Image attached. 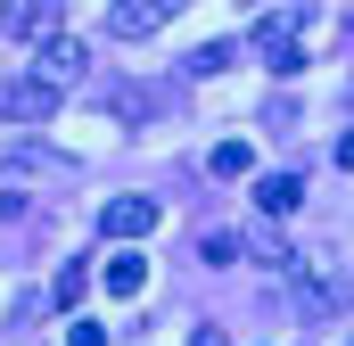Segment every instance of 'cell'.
I'll return each mask as SVG.
<instances>
[{
    "label": "cell",
    "instance_id": "cell-1",
    "mask_svg": "<svg viewBox=\"0 0 354 346\" xmlns=\"http://www.w3.org/2000/svg\"><path fill=\"white\" fill-rule=\"evenodd\" d=\"M305 17H313L305 0H288V8H264V17H256V50H264L272 75H297V66H305V42H297Z\"/></svg>",
    "mask_w": 354,
    "mask_h": 346
},
{
    "label": "cell",
    "instance_id": "cell-2",
    "mask_svg": "<svg viewBox=\"0 0 354 346\" xmlns=\"http://www.w3.org/2000/svg\"><path fill=\"white\" fill-rule=\"evenodd\" d=\"M157 223H165V206H157V198H140V190H124V198H107V206H99V231H107L115 248H132V239H149Z\"/></svg>",
    "mask_w": 354,
    "mask_h": 346
},
{
    "label": "cell",
    "instance_id": "cell-3",
    "mask_svg": "<svg viewBox=\"0 0 354 346\" xmlns=\"http://www.w3.org/2000/svg\"><path fill=\"white\" fill-rule=\"evenodd\" d=\"M58 99H66V91H50L41 75H17V83H0V124H50Z\"/></svg>",
    "mask_w": 354,
    "mask_h": 346
},
{
    "label": "cell",
    "instance_id": "cell-4",
    "mask_svg": "<svg viewBox=\"0 0 354 346\" xmlns=\"http://www.w3.org/2000/svg\"><path fill=\"white\" fill-rule=\"evenodd\" d=\"M83 66H91V50H83V42H75V33H50V42L33 50V75H41V83H50V91H66V83H75V75H83Z\"/></svg>",
    "mask_w": 354,
    "mask_h": 346
},
{
    "label": "cell",
    "instance_id": "cell-5",
    "mask_svg": "<svg viewBox=\"0 0 354 346\" xmlns=\"http://www.w3.org/2000/svg\"><path fill=\"white\" fill-rule=\"evenodd\" d=\"M0 33L25 42V50H41V42L58 33V8H50V0H8V8H0Z\"/></svg>",
    "mask_w": 354,
    "mask_h": 346
},
{
    "label": "cell",
    "instance_id": "cell-6",
    "mask_svg": "<svg viewBox=\"0 0 354 346\" xmlns=\"http://www.w3.org/2000/svg\"><path fill=\"white\" fill-rule=\"evenodd\" d=\"M157 25H165V0H115V8H107V33H115V42H149Z\"/></svg>",
    "mask_w": 354,
    "mask_h": 346
},
{
    "label": "cell",
    "instance_id": "cell-7",
    "mask_svg": "<svg viewBox=\"0 0 354 346\" xmlns=\"http://www.w3.org/2000/svg\"><path fill=\"white\" fill-rule=\"evenodd\" d=\"M99 280H107V297H140L149 289V256L140 248H115V256L99 264Z\"/></svg>",
    "mask_w": 354,
    "mask_h": 346
},
{
    "label": "cell",
    "instance_id": "cell-8",
    "mask_svg": "<svg viewBox=\"0 0 354 346\" xmlns=\"http://www.w3.org/2000/svg\"><path fill=\"white\" fill-rule=\"evenodd\" d=\"M297 198H305V173H264L256 181V215H297Z\"/></svg>",
    "mask_w": 354,
    "mask_h": 346
},
{
    "label": "cell",
    "instance_id": "cell-9",
    "mask_svg": "<svg viewBox=\"0 0 354 346\" xmlns=\"http://www.w3.org/2000/svg\"><path fill=\"white\" fill-rule=\"evenodd\" d=\"M206 173H214V181H248V173H256V149H248V140H214V149H206Z\"/></svg>",
    "mask_w": 354,
    "mask_h": 346
},
{
    "label": "cell",
    "instance_id": "cell-10",
    "mask_svg": "<svg viewBox=\"0 0 354 346\" xmlns=\"http://www.w3.org/2000/svg\"><path fill=\"white\" fill-rule=\"evenodd\" d=\"M338 305H346V280H330V272L305 280V313H338Z\"/></svg>",
    "mask_w": 354,
    "mask_h": 346
},
{
    "label": "cell",
    "instance_id": "cell-11",
    "mask_svg": "<svg viewBox=\"0 0 354 346\" xmlns=\"http://www.w3.org/2000/svg\"><path fill=\"white\" fill-rule=\"evenodd\" d=\"M83 289H91V264H66V272L50 280V305H83Z\"/></svg>",
    "mask_w": 354,
    "mask_h": 346
},
{
    "label": "cell",
    "instance_id": "cell-12",
    "mask_svg": "<svg viewBox=\"0 0 354 346\" xmlns=\"http://www.w3.org/2000/svg\"><path fill=\"white\" fill-rule=\"evenodd\" d=\"M198 256H206V264H239V256H248V239H239V231H206Z\"/></svg>",
    "mask_w": 354,
    "mask_h": 346
},
{
    "label": "cell",
    "instance_id": "cell-13",
    "mask_svg": "<svg viewBox=\"0 0 354 346\" xmlns=\"http://www.w3.org/2000/svg\"><path fill=\"white\" fill-rule=\"evenodd\" d=\"M239 58V42H206V50H189V75H223Z\"/></svg>",
    "mask_w": 354,
    "mask_h": 346
},
{
    "label": "cell",
    "instance_id": "cell-14",
    "mask_svg": "<svg viewBox=\"0 0 354 346\" xmlns=\"http://www.w3.org/2000/svg\"><path fill=\"white\" fill-rule=\"evenodd\" d=\"M66 157H50V149H8V173H58Z\"/></svg>",
    "mask_w": 354,
    "mask_h": 346
},
{
    "label": "cell",
    "instance_id": "cell-15",
    "mask_svg": "<svg viewBox=\"0 0 354 346\" xmlns=\"http://www.w3.org/2000/svg\"><path fill=\"white\" fill-rule=\"evenodd\" d=\"M99 107H115L124 124H140V116H149V99H140V91H99Z\"/></svg>",
    "mask_w": 354,
    "mask_h": 346
},
{
    "label": "cell",
    "instance_id": "cell-16",
    "mask_svg": "<svg viewBox=\"0 0 354 346\" xmlns=\"http://www.w3.org/2000/svg\"><path fill=\"white\" fill-rule=\"evenodd\" d=\"M66 346H107V330H99V322H75V330H66Z\"/></svg>",
    "mask_w": 354,
    "mask_h": 346
},
{
    "label": "cell",
    "instance_id": "cell-17",
    "mask_svg": "<svg viewBox=\"0 0 354 346\" xmlns=\"http://www.w3.org/2000/svg\"><path fill=\"white\" fill-rule=\"evenodd\" d=\"M189 346H223V330H214V322H198V330H189Z\"/></svg>",
    "mask_w": 354,
    "mask_h": 346
},
{
    "label": "cell",
    "instance_id": "cell-18",
    "mask_svg": "<svg viewBox=\"0 0 354 346\" xmlns=\"http://www.w3.org/2000/svg\"><path fill=\"white\" fill-rule=\"evenodd\" d=\"M338 165H346V173H354V132H338Z\"/></svg>",
    "mask_w": 354,
    "mask_h": 346
},
{
    "label": "cell",
    "instance_id": "cell-19",
    "mask_svg": "<svg viewBox=\"0 0 354 346\" xmlns=\"http://www.w3.org/2000/svg\"><path fill=\"white\" fill-rule=\"evenodd\" d=\"M346 346H354V338H346Z\"/></svg>",
    "mask_w": 354,
    "mask_h": 346
}]
</instances>
